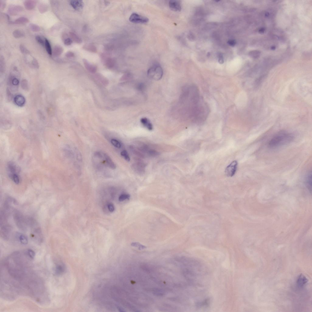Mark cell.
Masks as SVG:
<instances>
[{"label": "cell", "mask_w": 312, "mask_h": 312, "mask_svg": "<svg viewBox=\"0 0 312 312\" xmlns=\"http://www.w3.org/2000/svg\"><path fill=\"white\" fill-rule=\"evenodd\" d=\"M27 253L28 256L30 257V258H33L35 256V252L33 250L29 249L27 251Z\"/></svg>", "instance_id": "cell-38"}, {"label": "cell", "mask_w": 312, "mask_h": 312, "mask_svg": "<svg viewBox=\"0 0 312 312\" xmlns=\"http://www.w3.org/2000/svg\"><path fill=\"white\" fill-rule=\"evenodd\" d=\"M104 157L105 158V161H106L107 164L109 167L113 169H116V165L115 164L114 162H113L111 158L108 155L106 154V153H104Z\"/></svg>", "instance_id": "cell-13"}, {"label": "cell", "mask_w": 312, "mask_h": 312, "mask_svg": "<svg viewBox=\"0 0 312 312\" xmlns=\"http://www.w3.org/2000/svg\"><path fill=\"white\" fill-rule=\"evenodd\" d=\"M308 280L307 278L303 275L301 274L300 275L297 280V284L298 287H302L307 283Z\"/></svg>", "instance_id": "cell-10"}, {"label": "cell", "mask_w": 312, "mask_h": 312, "mask_svg": "<svg viewBox=\"0 0 312 312\" xmlns=\"http://www.w3.org/2000/svg\"><path fill=\"white\" fill-rule=\"evenodd\" d=\"M85 50L88 51L92 52L93 53L97 52L96 48L94 45L91 44H88L85 45L84 46Z\"/></svg>", "instance_id": "cell-24"}, {"label": "cell", "mask_w": 312, "mask_h": 312, "mask_svg": "<svg viewBox=\"0 0 312 312\" xmlns=\"http://www.w3.org/2000/svg\"><path fill=\"white\" fill-rule=\"evenodd\" d=\"M66 56L68 58H71L74 56V54L72 52L69 51L67 52L66 54Z\"/></svg>", "instance_id": "cell-44"}, {"label": "cell", "mask_w": 312, "mask_h": 312, "mask_svg": "<svg viewBox=\"0 0 312 312\" xmlns=\"http://www.w3.org/2000/svg\"><path fill=\"white\" fill-rule=\"evenodd\" d=\"M13 36L16 38H20L23 37L25 36V33L21 30L16 29L13 32Z\"/></svg>", "instance_id": "cell-20"}, {"label": "cell", "mask_w": 312, "mask_h": 312, "mask_svg": "<svg viewBox=\"0 0 312 312\" xmlns=\"http://www.w3.org/2000/svg\"><path fill=\"white\" fill-rule=\"evenodd\" d=\"M295 137L293 134L280 132L276 134L269 141L268 146L271 149L276 148L288 144L293 141Z\"/></svg>", "instance_id": "cell-1"}, {"label": "cell", "mask_w": 312, "mask_h": 312, "mask_svg": "<svg viewBox=\"0 0 312 312\" xmlns=\"http://www.w3.org/2000/svg\"><path fill=\"white\" fill-rule=\"evenodd\" d=\"M105 64L107 67L109 68H112L114 67L115 64V61L113 59L108 58L106 59Z\"/></svg>", "instance_id": "cell-21"}, {"label": "cell", "mask_w": 312, "mask_h": 312, "mask_svg": "<svg viewBox=\"0 0 312 312\" xmlns=\"http://www.w3.org/2000/svg\"><path fill=\"white\" fill-rule=\"evenodd\" d=\"M29 26L31 30L34 31V32H38L40 30V28L39 26L36 25V24H30Z\"/></svg>", "instance_id": "cell-32"}, {"label": "cell", "mask_w": 312, "mask_h": 312, "mask_svg": "<svg viewBox=\"0 0 312 312\" xmlns=\"http://www.w3.org/2000/svg\"><path fill=\"white\" fill-rule=\"evenodd\" d=\"M64 42V44L66 46H69L72 44L73 42L72 39L68 38L65 39Z\"/></svg>", "instance_id": "cell-40"}, {"label": "cell", "mask_w": 312, "mask_h": 312, "mask_svg": "<svg viewBox=\"0 0 312 312\" xmlns=\"http://www.w3.org/2000/svg\"><path fill=\"white\" fill-rule=\"evenodd\" d=\"M63 51V49L61 46H56L53 48L52 54L55 57H58L61 55Z\"/></svg>", "instance_id": "cell-17"}, {"label": "cell", "mask_w": 312, "mask_h": 312, "mask_svg": "<svg viewBox=\"0 0 312 312\" xmlns=\"http://www.w3.org/2000/svg\"><path fill=\"white\" fill-rule=\"evenodd\" d=\"M130 196L128 194H124L120 195L119 198V200L120 202L125 200L129 199Z\"/></svg>", "instance_id": "cell-36"}, {"label": "cell", "mask_w": 312, "mask_h": 312, "mask_svg": "<svg viewBox=\"0 0 312 312\" xmlns=\"http://www.w3.org/2000/svg\"><path fill=\"white\" fill-rule=\"evenodd\" d=\"M121 155L127 161H130V158L127 151L123 150L121 153Z\"/></svg>", "instance_id": "cell-29"}, {"label": "cell", "mask_w": 312, "mask_h": 312, "mask_svg": "<svg viewBox=\"0 0 312 312\" xmlns=\"http://www.w3.org/2000/svg\"><path fill=\"white\" fill-rule=\"evenodd\" d=\"M83 63L87 71L91 73H94L96 72L97 68L95 66L92 65L89 63L86 60H83Z\"/></svg>", "instance_id": "cell-9"}, {"label": "cell", "mask_w": 312, "mask_h": 312, "mask_svg": "<svg viewBox=\"0 0 312 312\" xmlns=\"http://www.w3.org/2000/svg\"><path fill=\"white\" fill-rule=\"evenodd\" d=\"M131 245L133 247H137L139 250H141L146 248V247L145 246L142 245L140 243L138 242H133L131 243Z\"/></svg>", "instance_id": "cell-33"}, {"label": "cell", "mask_w": 312, "mask_h": 312, "mask_svg": "<svg viewBox=\"0 0 312 312\" xmlns=\"http://www.w3.org/2000/svg\"><path fill=\"white\" fill-rule=\"evenodd\" d=\"M35 39L39 44L42 45V46H45V41H44L41 37L39 36H37L35 37Z\"/></svg>", "instance_id": "cell-37"}, {"label": "cell", "mask_w": 312, "mask_h": 312, "mask_svg": "<svg viewBox=\"0 0 312 312\" xmlns=\"http://www.w3.org/2000/svg\"><path fill=\"white\" fill-rule=\"evenodd\" d=\"M228 43L229 45L231 46H234L236 44V42L234 40H229L228 42Z\"/></svg>", "instance_id": "cell-42"}, {"label": "cell", "mask_w": 312, "mask_h": 312, "mask_svg": "<svg viewBox=\"0 0 312 312\" xmlns=\"http://www.w3.org/2000/svg\"><path fill=\"white\" fill-rule=\"evenodd\" d=\"M45 46L46 48V51L47 52L48 54L50 55H51L52 54L53 51H52L51 46L50 42L47 39H45Z\"/></svg>", "instance_id": "cell-23"}, {"label": "cell", "mask_w": 312, "mask_h": 312, "mask_svg": "<svg viewBox=\"0 0 312 312\" xmlns=\"http://www.w3.org/2000/svg\"><path fill=\"white\" fill-rule=\"evenodd\" d=\"M218 61L220 64H222L224 63V57L222 54L219 53L218 54Z\"/></svg>", "instance_id": "cell-41"}, {"label": "cell", "mask_w": 312, "mask_h": 312, "mask_svg": "<svg viewBox=\"0 0 312 312\" xmlns=\"http://www.w3.org/2000/svg\"><path fill=\"white\" fill-rule=\"evenodd\" d=\"M169 5L171 10L174 11L179 12L181 10V4L180 1L171 0L169 1Z\"/></svg>", "instance_id": "cell-7"}, {"label": "cell", "mask_w": 312, "mask_h": 312, "mask_svg": "<svg viewBox=\"0 0 312 312\" xmlns=\"http://www.w3.org/2000/svg\"><path fill=\"white\" fill-rule=\"evenodd\" d=\"M129 19L131 22L135 24H146L149 21V19L147 17L136 13H132L130 16Z\"/></svg>", "instance_id": "cell-4"}, {"label": "cell", "mask_w": 312, "mask_h": 312, "mask_svg": "<svg viewBox=\"0 0 312 312\" xmlns=\"http://www.w3.org/2000/svg\"><path fill=\"white\" fill-rule=\"evenodd\" d=\"M14 101L15 103L20 107L24 106L25 103V98L21 95H16L14 98Z\"/></svg>", "instance_id": "cell-8"}, {"label": "cell", "mask_w": 312, "mask_h": 312, "mask_svg": "<svg viewBox=\"0 0 312 312\" xmlns=\"http://www.w3.org/2000/svg\"><path fill=\"white\" fill-rule=\"evenodd\" d=\"M140 121L141 123L145 128L149 130H152L153 129V125L148 119L146 117L143 118L141 119Z\"/></svg>", "instance_id": "cell-11"}, {"label": "cell", "mask_w": 312, "mask_h": 312, "mask_svg": "<svg viewBox=\"0 0 312 312\" xmlns=\"http://www.w3.org/2000/svg\"><path fill=\"white\" fill-rule=\"evenodd\" d=\"M63 267L61 265H57L55 269V273L57 275L61 274L63 271Z\"/></svg>", "instance_id": "cell-31"}, {"label": "cell", "mask_w": 312, "mask_h": 312, "mask_svg": "<svg viewBox=\"0 0 312 312\" xmlns=\"http://www.w3.org/2000/svg\"><path fill=\"white\" fill-rule=\"evenodd\" d=\"M16 165L13 162H10L8 165V171H9V176H10L11 175L15 173H17V172L18 170Z\"/></svg>", "instance_id": "cell-14"}, {"label": "cell", "mask_w": 312, "mask_h": 312, "mask_svg": "<svg viewBox=\"0 0 312 312\" xmlns=\"http://www.w3.org/2000/svg\"><path fill=\"white\" fill-rule=\"evenodd\" d=\"M0 235L1 237L5 240L9 238L11 231L10 226L6 224L1 225Z\"/></svg>", "instance_id": "cell-6"}, {"label": "cell", "mask_w": 312, "mask_h": 312, "mask_svg": "<svg viewBox=\"0 0 312 312\" xmlns=\"http://www.w3.org/2000/svg\"><path fill=\"white\" fill-rule=\"evenodd\" d=\"M69 34L72 40L76 43L80 44L81 43L82 40L76 34L73 32H70Z\"/></svg>", "instance_id": "cell-22"}, {"label": "cell", "mask_w": 312, "mask_h": 312, "mask_svg": "<svg viewBox=\"0 0 312 312\" xmlns=\"http://www.w3.org/2000/svg\"><path fill=\"white\" fill-rule=\"evenodd\" d=\"M20 50L21 52L24 54H29L30 53L29 51L27 50L24 45H20Z\"/></svg>", "instance_id": "cell-34"}, {"label": "cell", "mask_w": 312, "mask_h": 312, "mask_svg": "<svg viewBox=\"0 0 312 312\" xmlns=\"http://www.w3.org/2000/svg\"><path fill=\"white\" fill-rule=\"evenodd\" d=\"M36 4V1L34 0H26L24 2V6L28 10H31L35 8Z\"/></svg>", "instance_id": "cell-16"}, {"label": "cell", "mask_w": 312, "mask_h": 312, "mask_svg": "<svg viewBox=\"0 0 312 312\" xmlns=\"http://www.w3.org/2000/svg\"><path fill=\"white\" fill-rule=\"evenodd\" d=\"M210 53H208L207 54V55L208 57H209V56H210Z\"/></svg>", "instance_id": "cell-47"}, {"label": "cell", "mask_w": 312, "mask_h": 312, "mask_svg": "<svg viewBox=\"0 0 312 312\" xmlns=\"http://www.w3.org/2000/svg\"><path fill=\"white\" fill-rule=\"evenodd\" d=\"M237 165V161H234L231 162L226 168L225 171L226 175L229 177L233 176L236 173Z\"/></svg>", "instance_id": "cell-5"}, {"label": "cell", "mask_w": 312, "mask_h": 312, "mask_svg": "<svg viewBox=\"0 0 312 312\" xmlns=\"http://www.w3.org/2000/svg\"><path fill=\"white\" fill-rule=\"evenodd\" d=\"M10 177L12 179L13 181L17 184H18L20 183V179L19 176L17 173L14 174L10 176Z\"/></svg>", "instance_id": "cell-27"}, {"label": "cell", "mask_w": 312, "mask_h": 312, "mask_svg": "<svg viewBox=\"0 0 312 312\" xmlns=\"http://www.w3.org/2000/svg\"><path fill=\"white\" fill-rule=\"evenodd\" d=\"M43 8V9L44 10V11L45 12V11L46 10V9L47 10V6H45V5H41L40 6H39V10H41V12L42 11V9Z\"/></svg>", "instance_id": "cell-45"}, {"label": "cell", "mask_w": 312, "mask_h": 312, "mask_svg": "<svg viewBox=\"0 0 312 312\" xmlns=\"http://www.w3.org/2000/svg\"><path fill=\"white\" fill-rule=\"evenodd\" d=\"M22 10L21 7L20 6H13L9 7V13L12 15H15Z\"/></svg>", "instance_id": "cell-18"}, {"label": "cell", "mask_w": 312, "mask_h": 312, "mask_svg": "<svg viewBox=\"0 0 312 312\" xmlns=\"http://www.w3.org/2000/svg\"><path fill=\"white\" fill-rule=\"evenodd\" d=\"M10 78L11 79L10 80V81H11V83L13 85L17 86L18 85L19 83V81L18 79L17 78L13 77L12 78Z\"/></svg>", "instance_id": "cell-35"}, {"label": "cell", "mask_w": 312, "mask_h": 312, "mask_svg": "<svg viewBox=\"0 0 312 312\" xmlns=\"http://www.w3.org/2000/svg\"><path fill=\"white\" fill-rule=\"evenodd\" d=\"M306 184L308 188L310 190H312V172H309L306 176Z\"/></svg>", "instance_id": "cell-19"}, {"label": "cell", "mask_w": 312, "mask_h": 312, "mask_svg": "<svg viewBox=\"0 0 312 312\" xmlns=\"http://www.w3.org/2000/svg\"><path fill=\"white\" fill-rule=\"evenodd\" d=\"M16 236L19 241L22 244L24 245H26L28 244V238L25 235L20 233H17L16 235Z\"/></svg>", "instance_id": "cell-15"}, {"label": "cell", "mask_w": 312, "mask_h": 312, "mask_svg": "<svg viewBox=\"0 0 312 312\" xmlns=\"http://www.w3.org/2000/svg\"><path fill=\"white\" fill-rule=\"evenodd\" d=\"M14 219L15 223L18 228L23 231L26 230L27 223L26 219H25L21 213L17 210L14 212Z\"/></svg>", "instance_id": "cell-3"}, {"label": "cell", "mask_w": 312, "mask_h": 312, "mask_svg": "<svg viewBox=\"0 0 312 312\" xmlns=\"http://www.w3.org/2000/svg\"><path fill=\"white\" fill-rule=\"evenodd\" d=\"M70 4L73 8L75 10H78L82 9L83 7V2L81 0H72L71 1Z\"/></svg>", "instance_id": "cell-12"}, {"label": "cell", "mask_w": 312, "mask_h": 312, "mask_svg": "<svg viewBox=\"0 0 312 312\" xmlns=\"http://www.w3.org/2000/svg\"><path fill=\"white\" fill-rule=\"evenodd\" d=\"M2 2L0 1V9H3L5 7L6 4L5 3L4 1H2Z\"/></svg>", "instance_id": "cell-46"}, {"label": "cell", "mask_w": 312, "mask_h": 312, "mask_svg": "<svg viewBox=\"0 0 312 312\" xmlns=\"http://www.w3.org/2000/svg\"><path fill=\"white\" fill-rule=\"evenodd\" d=\"M111 142L112 145L114 146V147L117 148H120L121 147V144L120 142L117 140L115 139H112L111 141Z\"/></svg>", "instance_id": "cell-30"}, {"label": "cell", "mask_w": 312, "mask_h": 312, "mask_svg": "<svg viewBox=\"0 0 312 312\" xmlns=\"http://www.w3.org/2000/svg\"><path fill=\"white\" fill-rule=\"evenodd\" d=\"M96 77L97 78V79L99 80V81L104 85L106 86L108 84V81L106 78L102 75H97L96 76Z\"/></svg>", "instance_id": "cell-26"}, {"label": "cell", "mask_w": 312, "mask_h": 312, "mask_svg": "<svg viewBox=\"0 0 312 312\" xmlns=\"http://www.w3.org/2000/svg\"><path fill=\"white\" fill-rule=\"evenodd\" d=\"M163 75L162 67L158 64H155L149 68L148 71V75L150 78L155 80L161 79Z\"/></svg>", "instance_id": "cell-2"}, {"label": "cell", "mask_w": 312, "mask_h": 312, "mask_svg": "<svg viewBox=\"0 0 312 312\" xmlns=\"http://www.w3.org/2000/svg\"><path fill=\"white\" fill-rule=\"evenodd\" d=\"M28 22L29 20L27 18L21 17L16 19L15 22L17 24H23L28 23Z\"/></svg>", "instance_id": "cell-25"}, {"label": "cell", "mask_w": 312, "mask_h": 312, "mask_svg": "<svg viewBox=\"0 0 312 312\" xmlns=\"http://www.w3.org/2000/svg\"><path fill=\"white\" fill-rule=\"evenodd\" d=\"M0 70L1 71H2V72L4 71L5 69V63L4 61V59L3 57H0Z\"/></svg>", "instance_id": "cell-39"}, {"label": "cell", "mask_w": 312, "mask_h": 312, "mask_svg": "<svg viewBox=\"0 0 312 312\" xmlns=\"http://www.w3.org/2000/svg\"><path fill=\"white\" fill-rule=\"evenodd\" d=\"M22 88L23 89L27 91L29 89L28 84V81L26 79H23L22 80L21 83Z\"/></svg>", "instance_id": "cell-28"}, {"label": "cell", "mask_w": 312, "mask_h": 312, "mask_svg": "<svg viewBox=\"0 0 312 312\" xmlns=\"http://www.w3.org/2000/svg\"><path fill=\"white\" fill-rule=\"evenodd\" d=\"M108 208L109 211L111 212H113L114 210V207L113 204L110 203L108 205Z\"/></svg>", "instance_id": "cell-43"}]
</instances>
